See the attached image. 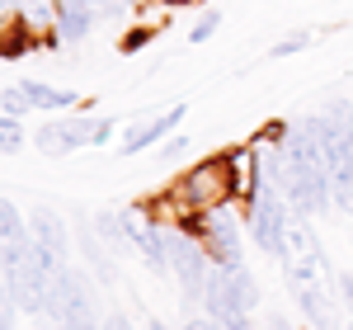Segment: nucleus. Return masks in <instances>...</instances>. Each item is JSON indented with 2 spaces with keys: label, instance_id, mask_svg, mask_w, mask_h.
<instances>
[{
  "label": "nucleus",
  "instance_id": "9d476101",
  "mask_svg": "<svg viewBox=\"0 0 353 330\" xmlns=\"http://www.w3.org/2000/svg\"><path fill=\"white\" fill-rule=\"evenodd\" d=\"M203 236H208V250L217 255V264H241V236H236V226H231L226 217L212 213V222H208Z\"/></svg>",
  "mask_w": 353,
  "mask_h": 330
},
{
  "label": "nucleus",
  "instance_id": "393cba45",
  "mask_svg": "<svg viewBox=\"0 0 353 330\" xmlns=\"http://www.w3.org/2000/svg\"><path fill=\"white\" fill-rule=\"evenodd\" d=\"M165 5H193V0H165Z\"/></svg>",
  "mask_w": 353,
  "mask_h": 330
},
{
  "label": "nucleus",
  "instance_id": "aec40b11",
  "mask_svg": "<svg viewBox=\"0 0 353 330\" xmlns=\"http://www.w3.org/2000/svg\"><path fill=\"white\" fill-rule=\"evenodd\" d=\"M151 43V28H132L128 38H123V52H137V48H146Z\"/></svg>",
  "mask_w": 353,
  "mask_h": 330
},
{
  "label": "nucleus",
  "instance_id": "423d86ee",
  "mask_svg": "<svg viewBox=\"0 0 353 330\" xmlns=\"http://www.w3.org/2000/svg\"><path fill=\"white\" fill-rule=\"evenodd\" d=\"M203 298H208V311L221 316L226 326L259 302V293H254V283H250V274H245V264H217V269H208Z\"/></svg>",
  "mask_w": 353,
  "mask_h": 330
},
{
  "label": "nucleus",
  "instance_id": "412c9836",
  "mask_svg": "<svg viewBox=\"0 0 353 330\" xmlns=\"http://www.w3.org/2000/svg\"><path fill=\"white\" fill-rule=\"evenodd\" d=\"M297 48H306V38H283V43H278V48H273V57H288V52H297Z\"/></svg>",
  "mask_w": 353,
  "mask_h": 330
},
{
  "label": "nucleus",
  "instance_id": "6ab92c4d",
  "mask_svg": "<svg viewBox=\"0 0 353 330\" xmlns=\"http://www.w3.org/2000/svg\"><path fill=\"white\" fill-rule=\"evenodd\" d=\"M10 283H5V255H0V330H10Z\"/></svg>",
  "mask_w": 353,
  "mask_h": 330
},
{
  "label": "nucleus",
  "instance_id": "0eeeda50",
  "mask_svg": "<svg viewBox=\"0 0 353 330\" xmlns=\"http://www.w3.org/2000/svg\"><path fill=\"white\" fill-rule=\"evenodd\" d=\"M109 133H113L109 118H66V123H43V133L33 142L43 156H66L76 146H104Z\"/></svg>",
  "mask_w": 353,
  "mask_h": 330
},
{
  "label": "nucleus",
  "instance_id": "2eb2a0df",
  "mask_svg": "<svg viewBox=\"0 0 353 330\" xmlns=\"http://www.w3.org/2000/svg\"><path fill=\"white\" fill-rule=\"evenodd\" d=\"M28 48H33V33H28V24L0 28V57H24Z\"/></svg>",
  "mask_w": 353,
  "mask_h": 330
},
{
  "label": "nucleus",
  "instance_id": "f3484780",
  "mask_svg": "<svg viewBox=\"0 0 353 330\" xmlns=\"http://www.w3.org/2000/svg\"><path fill=\"white\" fill-rule=\"evenodd\" d=\"M19 146H24V133H19V123L5 113V118H0V151H10V156H14Z\"/></svg>",
  "mask_w": 353,
  "mask_h": 330
},
{
  "label": "nucleus",
  "instance_id": "4468645a",
  "mask_svg": "<svg viewBox=\"0 0 353 330\" xmlns=\"http://www.w3.org/2000/svg\"><path fill=\"white\" fill-rule=\"evenodd\" d=\"M90 14L85 5H57V19H61V38H85L90 33Z\"/></svg>",
  "mask_w": 353,
  "mask_h": 330
},
{
  "label": "nucleus",
  "instance_id": "a211bd4d",
  "mask_svg": "<svg viewBox=\"0 0 353 330\" xmlns=\"http://www.w3.org/2000/svg\"><path fill=\"white\" fill-rule=\"evenodd\" d=\"M217 24H221V14H203V19L189 28V43H208V38L217 33Z\"/></svg>",
  "mask_w": 353,
  "mask_h": 330
},
{
  "label": "nucleus",
  "instance_id": "a878e982",
  "mask_svg": "<svg viewBox=\"0 0 353 330\" xmlns=\"http://www.w3.org/2000/svg\"><path fill=\"white\" fill-rule=\"evenodd\" d=\"M151 330H165V326H161V321H151Z\"/></svg>",
  "mask_w": 353,
  "mask_h": 330
},
{
  "label": "nucleus",
  "instance_id": "4be33fe9",
  "mask_svg": "<svg viewBox=\"0 0 353 330\" xmlns=\"http://www.w3.org/2000/svg\"><path fill=\"white\" fill-rule=\"evenodd\" d=\"M57 5H85V10H99V0H57Z\"/></svg>",
  "mask_w": 353,
  "mask_h": 330
},
{
  "label": "nucleus",
  "instance_id": "1a4fd4ad",
  "mask_svg": "<svg viewBox=\"0 0 353 330\" xmlns=\"http://www.w3.org/2000/svg\"><path fill=\"white\" fill-rule=\"evenodd\" d=\"M250 217H254V236H259V246L273 255V250H278V236H283V217H288V213H283V203H278L273 193H259Z\"/></svg>",
  "mask_w": 353,
  "mask_h": 330
},
{
  "label": "nucleus",
  "instance_id": "f257e3e1",
  "mask_svg": "<svg viewBox=\"0 0 353 330\" xmlns=\"http://www.w3.org/2000/svg\"><path fill=\"white\" fill-rule=\"evenodd\" d=\"M278 260L288 269V283L297 293L301 311L316 321L321 330H330V269H325V255L316 246L311 226L301 217H283V236H278Z\"/></svg>",
  "mask_w": 353,
  "mask_h": 330
},
{
  "label": "nucleus",
  "instance_id": "6e6552de",
  "mask_svg": "<svg viewBox=\"0 0 353 330\" xmlns=\"http://www.w3.org/2000/svg\"><path fill=\"white\" fill-rule=\"evenodd\" d=\"M165 255H170V269L179 274V283L189 293H203L208 283V260H203V246L189 241V236H165Z\"/></svg>",
  "mask_w": 353,
  "mask_h": 330
},
{
  "label": "nucleus",
  "instance_id": "7ed1b4c3",
  "mask_svg": "<svg viewBox=\"0 0 353 330\" xmlns=\"http://www.w3.org/2000/svg\"><path fill=\"white\" fill-rule=\"evenodd\" d=\"M283 179L292 189V203L306 208V213H321L330 208V161H325V146L316 142V133L301 123L297 133L288 137L283 146Z\"/></svg>",
  "mask_w": 353,
  "mask_h": 330
},
{
  "label": "nucleus",
  "instance_id": "b1692460",
  "mask_svg": "<svg viewBox=\"0 0 353 330\" xmlns=\"http://www.w3.org/2000/svg\"><path fill=\"white\" fill-rule=\"evenodd\" d=\"M104 330H128V326H123V316H113V321H109Z\"/></svg>",
  "mask_w": 353,
  "mask_h": 330
},
{
  "label": "nucleus",
  "instance_id": "dca6fc26",
  "mask_svg": "<svg viewBox=\"0 0 353 330\" xmlns=\"http://www.w3.org/2000/svg\"><path fill=\"white\" fill-rule=\"evenodd\" d=\"M0 109L10 113V118H19V113L33 109V99L24 95V85H14V90H5V95H0Z\"/></svg>",
  "mask_w": 353,
  "mask_h": 330
},
{
  "label": "nucleus",
  "instance_id": "20e7f679",
  "mask_svg": "<svg viewBox=\"0 0 353 330\" xmlns=\"http://www.w3.org/2000/svg\"><path fill=\"white\" fill-rule=\"evenodd\" d=\"M316 142L325 146V161H330V198L339 213H353V118L344 104H334L330 113H316L306 123Z\"/></svg>",
  "mask_w": 353,
  "mask_h": 330
},
{
  "label": "nucleus",
  "instance_id": "f03ea898",
  "mask_svg": "<svg viewBox=\"0 0 353 330\" xmlns=\"http://www.w3.org/2000/svg\"><path fill=\"white\" fill-rule=\"evenodd\" d=\"M241 165L245 161L231 156V151L189 165V170L174 179V189L165 193V203L179 208V213H217V208H226V203L241 193V175H236Z\"/></svg>",
  "mask_w": 353,
  "mask_h": 330
},
{
  "label": "nucleus",
  "instance_id": "ddd939ff",
  "mask_svg": "<svg viewBox=\"0 0 353 330\" xmlns=\"http://www.w3.org/2000/svg\"><path fill=\"white\" fill-rule=\"evenodd\" d=\"M28 241V222L19 217V208L10 198H0V246H24Z\"/></svg>",
  "mask_w": 353,
  "mask_h": 330
},
{
  "label": "nucleus",
  "instance_id": "f8f14e48",
  "mask_svg": "<svg viewBox=\"0 0 353 330\" xmlns=\"http://www.w3.org/2000/svg\"><path fill=\"white\" fill-rule=\"evenodd\" d=\"M19 85H24L28 99H33V109H76L81 104V95L57 90V85H43V81H19Z\"/></svg>",
  "mask_w": 353,
  "mask_h": 330
},
{
  "label": "nucleus",
  "instance_id": "9b49d317",
  "mask_svg": "<svg viewBox=\"0 0 353 330\" xmlns=\"http://www.w3.org/2000/svg\"><path fill=\"white\" fill-rule=\"evenodd\" d=\"M179 118H184V104H174V109H165L161 118H151V123H141V128H137L132 137L123 142V151H128V156H137V151H146V146H156V142H161L165 133H170V128L179 123Z\"/></svg>",
  "mask_w": 353,
  "mask_h": 330
},
{
  "label": "nucleus",
  "instance_id": "5701e85b",
  "mask_svg": "<svg viewBox=\"0 0 353 330\" xmlns=\"http://www.w3.org/2000/svg\"><path fill=\"white\" fill-rule=\"evenodd\" d=\"M189 330H217V326H212V321H193Z\"/></svg>",
  "mask_w": 353,
  "mask_h": 330
},
{
  "label": "nucleus",
  "instance_id": "39448f33",
  "mask_svg": "<svg viewBox=\"0 0 353 330\" xmlns=\"http://www.w3.org/2000/svg\"><path fill=\"white\" fill-rule=\"evenodd\" d=\"M5 255V283H10V302L19 307V311H43L48 307V288H52V278L48 269L38 264V255L33 246H0Z\"/></svg>",
  "mask_w": 353,
  "mask_h": 330
}]
</instances>
